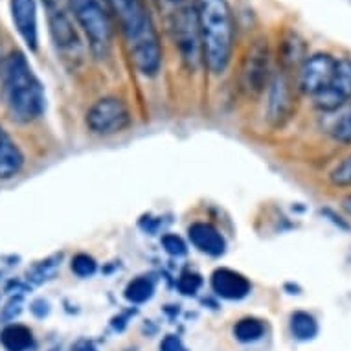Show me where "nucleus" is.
Returning <instances> with one entry per match:
<instances>
[{
    "label": "nucleus",
    "instance_id": "f257e3e1",
    "mask_svg": "<svg viewBox=\"0 0 351 351\" xmlns=\"http://www.w3.org/2000/svg\"><path fill=\"white\" fill-rule=\"evenodd\" d=\"M121 23L129 56L144 75H155L162 63V48L155 24L142 0H109Z\"/></svg>",
    "mask_w": 351,
    "mask_h": 351
},
{
    "label": "nucleus",
    "instance_id": "f03ea898",
    "mask_svg": "<svg viewBox=\"0 0 351 351\" xmlns=\"http://www.w3.org/2000/svg\"><path fill=\"white\" fill-rule=\"evenodd\" d=\"M202 56L213 74H223L234 48V21L226 0H195Z\"/></svg>",
    "mask_w": 351,
    "mask_h": 351
},
{
    "label": "nucleus",
    "instance_id": "7ed1b4c3",
    "mask_svg": "<svg viewBox=\"0 0 351 351\" xmlns=\"http://www.w3.org/2000/svg\"><path fill=\"white\" fill-rule=\"evenodd\" d=\"M2 83L6 105L13 120L34 121L45 110V94L35 77L28 59L21 52H13L2 64Z\"/></svg>",
    "mask_w": 351,
    "mask_h": 351
},
{
    "label": "nucleus",
    "instance_id": "20e7f679",
    "mask_svg": "<svg viewBox=\"0 0 351 351\" xmlns=\"http://www.w3.org/2000/svg\"><path fill=\"white\" fill-rule=\"evenodd\" d=\"M173 4L171 29L175 45L179 47L190 69L195 70L202 63V40L199 29V17H197V4L190 0H169Z\"/></svg>",
    "mask_w": 351,
    "mask_h": 351
},
{
    "label": "nucleus",
    "instance_id": "39448f33",
    "mask_svg": "<svg viewBox=\"0 0 351 351\" xmlns=\"http://www.w3.org/2000/svg\"><path fill=\"white\" fill-rule=\"evenodd\" d=\"M72 15L77 21L94 48L109 47L112 39V23L99 0H69Z\"/></svg>",
    "mask_w": 351,
    "mask_h": 351
},
{
    "label": "nucleus",
    "instance_id": "423d86ee",
    "mask_svg": "<svg viewBox=\"0 0 351 351\" xmlns=\"http://www.w3.org/2000/svg\"><path fill=\"white\" fill-rule=\"evenodd\" d=\"M86 125L93 133L101 136L121 133L131 125V112L121 99L101 98L86 112Z\"/></svg>",
    "mask_w": 351,
    "mask_h": 351
},
{
    "label": "nucleus",
    "instance_id": "0eeeda50",
    "mask_svg": "<svg viewBox=\"0 0 351 351\" xmlns=\"http://www.w3.org/2000/svg\"><path fill=\"white\" fill-rule=\"evenodd\" d=\"M47 10L50 35L59 50L63 52H75L81 48L80 35L75 29L74 15L70 10L69 0H43Z\"/></svg>",
    "mask_w": 351,
    "mask_h": 351
},
{
    "label": "nucleus",
    "instance_id": "6e6552de",
    "mask_svg": "<svg viewBox=\"0 0 351 351\" xmlns=\"http://www.w3.org/2000/svg\"><path fill=\"white\" fill-rule=\"evenodd\" d=\"M315 105L324 112H331L351 99V59H339L331 83L315 96Z\"/></svg>",
    "mask_w": 351,
    "mask_h": 351
},
{
    "label": "nucleus",
    "instance_id": "1a4fd4ad",
    "mask_svg": "<svg viewBox=\"0 0 351 351\" xmlns=\"http://www.w3.org/2000/svg\"><path fill=\"white\" fill-rule=\"evenodd\" d=\"M337 61L329 53H317L304 63L300 70V88L309 96H317L331 83L337 70Z\"/></svg>",
    "mask_w": 351,
    "mask_h": 351
},
{
    "label": "nucleus",
    "instance_id": "9d476101",
    "mask_svg": "<svg viewBox=\"0 0 351 351\" xmlns=\"http://www.w3.org/2000/svg\"><path fill=\"white\" fill-rule=\"evenodd\" d=\"M269 77V50L267 43L259 40L250 50H248L245 64L241 70V81L245 90L258 94L263 90Z\"/></svg>",
    "mask_w": 351,
    "mask_h": 351
},
{
    "label": "nucleus",
    "instance_id": "9b49d317",
    "mask_svg": "<svg viewBox=\"0 0 351 351\" xmlns=\"http://www.w3.org/2000/svg\"><path fill=\"white\" fill-rule=\"evenodd\" d=\"M12 19L19 35L23 37L26 47L35 52L39 47V34H37V6L35 0H12Z\"/></svg>",
    "mask_w": 351,
    "mask_h": 351
},
{
    "label": "nucleus",
    "instance_id": "f8f14e48",
    "mask_svg": "<svg viewBox=\"0 0 351 351\" xmlns=\"http://www.w3.org/2000/svg\"><path fill=\"white\" fill-rule=\"evenodd\" d=\"M213 293L225 300H241L250 293V282L232 269H217L212 274Z\"/></svg>",
    "mask_w": 351,
    "mask_h": 351
},
{
    "label": "nucleus",
    "instance_id": "ddd939ff",
    "mask_svg": "<svg viewBox=\"0 0 351 351\" xmlns=\"http://www.w3.org/2000/svg\"><path fill=\"white\" fill-rule=\"evenodd\" d=\"M294 98L285 77H276L269 96V120L274 125H283L293 116Z\"/></svg>",
    "mask_w": 351,
    "mask_h": 351
},
{
    "label": "nucleus",
    "instance_id": "4468645a",
    "mask_svg": "<svg viewBox=\"0 0 351 351\" xmlns=\"http://www.w3.org/2000/svg\"><path fill=\"white\" fill-rule=\"evenodd\" d=\"M188 236L201 252L210 254V256H221L225 252V237L219 234L215 226L208 225V223H193L188 228Z\"/></svg>",
    "mask_w": 351,
    "mask_h": 351
},
{
    "label": "nucleus",
    "instance_id": "2eb2a0df",
    "mask_svg": "<svg viewBox=\"0 0 351 351\" xmlns=\"http://www.w3.org/2000/svg\"><path fill=\"white\" fill-rule=\"evenodd\" d=\"M24 164V156L12 136L0 127V179L15 177Z\"/></svg>",
    "mask_w": 351,
    "mask_h": 351
},
{
    "label": "nucleus",
    "instance_id": "dca6fc26",
    "mask_svg": "<svg viewBox=\"0 0 351 351\" xmlns=\"http://www.w3.org/2000/svg\"><path fill=\"white\" fill-rule=\"evenodd\" d=\"M0 342L6 348V351H26L34 344V335L29 328L23 324H10L2 329Z\"/></svg>",
    "mask_w": 351,
    "mask_h": 351
},
{
    "label": "nucleus",
    "instance_id": "f3484780",
    "mask_svg": "<svg viewBox=\"0 0 351 351\" xmlns=\"http://www.w3.org/2000/svg\"><path fill=\"white\" fill-rule=\"evenodd\" d=\"M291 331L298 340H313L318 333V324L309 313L296 311L291 317Z\"/></svg>",
    "mask_w": 351,
    "mask_h": 351
},
{
    "label": "nucleus",
    "instance_id": "a211bd4d",
    "mask_svg": "<svg viewBox=\"0 0 351 351\" xmlns=\"http://www.w3.org/2000/svg\"><path fill=\"white\" fill-rule=\"evenodd\" d=\"M263 333H265V324L252 317L241 318L234 328V335L239 342H254L261 339Z\"/></svg>",
    "mask_w": 351,
    "mask_h": 351
},
{
    "label": "nucleus",
    "instance_id": "6ab92c4d",
    "mask_svg": "<svg viewBox=\"0 0 351 351\" xmlns=\"http://www.w3.org/2000/svg\"><path fill=\"white\" fill-rule=\"evenodd\" d=\"M153 293H155V287L147 278H136L133 282L127 283L125 287V298L131 304H144L153 296Z\"/></svg>",
    "mask_w": 351,
    "mask_h": 351
},
{
    "label": "nucleus",
    "instance_id": "aec40b11",
    "mask_svg": "<svg viewBox=\"0 0 351 351\" xmlns=\"http://www.w3.org/2000/svg\"><path fill=\"white\" fill-rule=\"evenodd\" d=\"M304 56V45L300 43L294 35H291V39H285L282 45V63L285 66H294L300 63V59Z\"/></svg>",
    "mask_w": 351,
    "mask_h": 351
},
{
    "label": "nucleus",
    "instance_id": "412c9836",
    "mask_svg": "<svg viewBox=\"0 0 351 351\" xmlns=\"http://www.w3.org/2000/svg\"><path fill=\"white\" fill-rule=\"evenodd\" d=\"M331 134L342 144H351V105L342 112L339 120L335 121L331 127Z\"/></svg>",
    "mask_w": 351,
    "mask_h": 351
},
{
    "label": "nucleus",
    "instance_id": "4be33fe9",
    "mask_svg": "<svg viewBox=\"0 0 351 351\" xmlns=\"http://www.w3.org/2000/svg\"><path fill=\"white\" fill-rule=\"evenodd\" d=\"M58 271V263H56V258L47 259V261H40L39 265H35L32 271L28 272V278L34 283H43L50 280V278L56 274Z\"/></svg>",
    "mask_w": 351,
    "mask_h": 351
},
{
    "label": "nucleus",
    "instance_id": "5701e85b",
    "mask_svg": "<svg viewBox=\"0 0 351 351\" xmlns=\"http://www.w3.org/2000/svg\"><path fill=\"white\" fill-rule=\"evenodd\" d=\"M72 272L77 274L81 278L86 276H93L94 272H96V261H94L93 256H88V254H77L72 258Z\"/></svg>",
    "mask_w": 351,
    "mask_h": 351
},
{
    "label": "nucleus",
    "instance_id": "b1692460",
    "mask_svg": "<svg viewBox=\"0 0 351 351\" xmlns=\"http://www.w3.org/2000/svg\"><path fill=\"white\" fill-rule=\"evenodd\" d=\"M202 285V280L199 274L195 272H184L179 280V291L186 296H193V294L201 289Z\"/></svg>",
    "mask_w": 351,
    "mask_h": 351
},
{
    "label": "nucleus",
    "instance_id": "393cba45",
    "mask_svg": "<svg viewBox=\"0 0 351 351\" xmlns=\"http://www.w3.org/2000/svg\"><path fill=\"white\" fill-rule=\"evenodd\" d=\"M329 179L335 186H351V156L335 167Z\"/></svg>",
    "mask_w": 351,
    "mask_h": 351
},
{
    "label": "nucleus",
    "instance_id": "a878e982",
    "mask_svg": "<svg viewBox=\"0 0 351 351\" xmlns=\"http://www.w3.org/2000/svg\"><path fill=\"white\" fill-rule=\"evenodd\" d=\"M162 245H164V250L169 256H184L188 252L186 243L179 236H173V234H166V236L162 237Z\"/></svg>",
    "mask_w": 351,
    "mask_h": 351
},
{
    "label": "nucleus",
    "instance_id": "bb28decb",
    "mask_svg": "<svg viewBox=\"0 0 351 351\" xmlns=\"http://www.w3.org/2000/svg\"><path fill=\"white\" fill-rule=\"evenodd\" d=\"M160 351H188V350H186L184 344L180 342L179 337H175V335H167L166 339L162 340Z\"/></svg>",
    "mask_w": 351,
    "mask_h": 351
},
{
    "label": "nucleus",
    "instance_id": "cd10ccee",
    "mask_svg": "<svg viewBox=\"0 0 351 351\" xmlns=\"http://www.w3.org/2000/svg\"><path fill=\"white\" fill-rule=\"evenodd\" d=\"M72 351H96V348L90 342H80Z\"/></svg>",
    "mask_w": 351,
    "mask_h": 351
}]
</instances>
